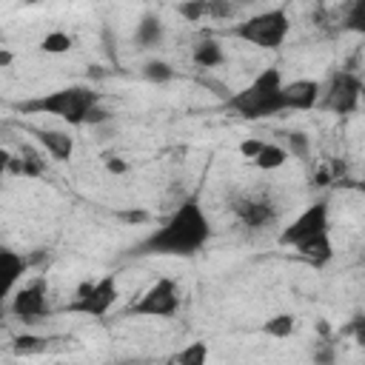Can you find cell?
I'll return each instance as SVG.
<instances>
[{
	"label": "cell",
	"mask_w": 365,
	"mask_h": 365,
	"mask_svg": "<svg viewBox=\"0 0 365 365\" xmlns=\"http://www.w3.org/2000/svg\"><path fill=\"white\" fill-rule=\"evenodd\" d=\"M288 29H291L288 14L282 9H271V11H259V14L237 23L231 29V34L251 46H259V48H279L288 37Z\"/></svg>",
	"instance_id": "obj_4"
},
{
	"label": "cell",
	"mask_w": 365,
	"mask_h": 365,
	"mask_svg": "<svg viewBox=\"0 0 365 365\" xmlns=\"http://www.w3.org/2000/svg\"><path fill=\"white\" fill-rule=\"evenodd\" d=\"M205 3H208V17H214V20H228L234 14L231 0H205Z\"/></svg>",
	"instance_id": "obj_27"
},
{
	"label": "cell",
	"mask_w": 365,
	"mask_h": 365,
	"mask_svg": "<svg viewBox=\"0 0 365 365\" xmlns=\"http://www.w3.org/2000/svg\"><path fill=\"white\" fill-rule=\"evenodd\" d=\"M23 274H26V259L11 248H0V285L14 288Z\"/></svg>",
	"instance_id": "obj_14"
},
{
	"label": "cell",
	"mask_w": 365,
	"mask_h": 365,
	"mask_svg": "<svg viewBox=\"0 0 365 365\" xmlns=\"http://www.w3.org/2000/svg\"><path fill=\"white\" fill-rule=\"evenodd\" d=\"M234 3H254V0H234Z\"/></svg>",
	"instance_id": "obj_35"
},
{
	"label": "cell",
	"mask_w": 365,
	"mask_h": 365,
	"mask_svg": "<svg viewBox=\"0 0 365 365\" xmlns=\"http://www.w3.org/2000/svg\"><path fill=\"white\" fill-rule=\"evenodd\" d=\"M111 120V114L100 106V103H94L91 108H88V114H86V123H91V125H100V123H108Z\"/></svg>",
	"instance_id": "obj_28"
},
{
	"label": "cell",
	"mask_w": 365,
	"mask_h": 365,
	"mask_svg": "<svg viewBox=\"0 0 365 365\" xmlns=\"http://www.w3.org/2000/svg\"><path fill=\"white\" fill-rule=\"evenodd\" d=\"M259 148H262V140H254V137H251V140H242V143H240V154H242L245 160H254Z\"/></svg>",
	"instance_id": "obj_29"
},
{
	"label": "cell",
	"mask_w": 365,
	"mask_h": 365,
	"mask_svg": "<svg viewBox=\"0 0 365 365\" xmlns=\"http://www.w3.org/2000/svg\"><path fill=\"white\" fill-rule=\"evenodd\" d=\"M359 94H362V80L351 68H342V71H334L325 88V97L317 103L334 114H351L359 106Z\"/></svg>",
	"instance_id": "obj_6"
},
{
	"label": "cell",
	"mask_w": 365,
	"mask_h": 365,
	"mask_svg": "<svg viewBox=\"0 0 365 365\" xmlns=\"http://www.w3.org/2000/svg\"><path fill=\"white\" fill-rule=\"evenodd\" d=\"M11 63H14V54L6 51V48H0V68H6V66H11Z\"/></svg>",
	"instance_id": "obj_32"
},
{
	"label": "cell",
	"mask_w": 365,
	"mask_h": 365,
	"mask_svg": "<svg viewBox=\"0 0 365 365\" xmlns=\"http://www.w3.org/2000/svg\"><path fill=\"white\" fill-rule=\"evenodd\" d=\"M225 60V51H222V46L217 43V40H202V43H197L194 46V63L200 66V68H214V66H220Z\"/></svg>",
	"instance_id": "obj_16"
},
{
	"label": "cell",
	"mask_w": 365,
	"mask_h": 365,
	"mask_svg": "<svg viewBox=\"0 0 365 365\" xmlns=\"http://www.w3.org/2000/svg\"><path fill=\"white\" fill-rule=\"evenodd\" d=\"M180 308V294H177V282L163 277L157 279L137 302H131L128 314H137V317H174Z\"/></svg>",
	"instance_id": "obj_7"
},
{
	"label": "cell",
	"mask_w": 365,
	"mask_h": 365,
	"mask_svg": "<svg viewBox=\"0 0 365 365\" xmlns=\"http://www.w3.org/2000/svg\"><path fill=\"white\" fill-rule=\"evenodd\" d=\"M211 237V222L197 197H188L177 211L151 234L145 237L134 254L145 257H194Z\"/></svg>",
	"instance_id": "obj_1"
},
{
	"label": "cell",
	"mask_w": 365,
	"mask_h": 365,
	"mask_svg": "<svg viewBox=\"0 0 365 365\" xmlns=\"http://www.w3.org/2000/svg\"><path fill=\"white\" fill-rule=\"evenodd\" d=\"M174 359L182 362V365H202V362L208 359V348H205V342H191V345H188L185 351H180Z\"/></svg>",
	"instance_id": "obj_22"
},
{
	"label": "cell",
	"mask_w": 365,
	"mask_h": 365,
	"mask_svg": "<svg viewBox=\"0 0 365 365\" xmlns=\"http://www.w3.org/2000/svg\"><path fill=\"white\" fill-rule=\"evenodd\" d=\"M288 145H291V154H297V160H305L308 151H311V143H308V137L302 131L288 134Z\"/></svg>",
	"instance_id": "obj_26"
},
{
	"label": "cell",
	"mask_w": 365,
	"mask_h": 365,
	"mask_svg": "<svg viewBox=\"0 0 365 365\" xmlns=\"http://www.w3.org/2000/svg\"><path fill=\"white\" fill-rule=\"evenodd\" d=\"M180 14L188 23H200L202 17H208V3L205 0H182L180 3Z\"/></svg>",
	"instance_id": "obj_23"
},
{
	"label": "cell",
	"mask_w": 365,
	"mask_h": 365,
	"mask_svg": "<svg viewBox=\"0 0 365 365\" xmlns=\"http://www.w3.org/2000/svg\"><path fill=\"white\" fill-rule=\"evenodd\" d=\"M120 220H128V222H143V220H148V214H145V211H123V214H120Z\"/></svg>",
	"instance_id": "obj_31"
},
{
	"label": "cell",
	"mask_w": 365,
	"mask_h": 365,
	"mask_svg": "<svg viewBox=\"0 0 365 365\" xmlns=\"http://www.w3.org/2000/svg\"><path fill=\"white\" fill-rule=\"evenodd\" d=\"M285 160H288V151L282 145H274V143H262V148L254 157L257 168H262V171H277L285 165Z\"/></svg>",
	"instance_id": "obj_17"
},
{
	"label": "cell",
	"mask_w": 365,
	"mask_h": 365,
	"mask_svg": "<svg viewBox=\"0 0 365 365\" xmlns=\"http://www.w3.org/2000/svg\"><path fill=\"white\" fill-rule=\"evenodd\" d=\"M26 3H40V0H26Z\"/></svg>",
	"instance_id": "obj_36"
},
{
	"label": "cell",
	"mask_w": 365,
	"mask_h": 365,
	"mask_svg": "<svg viewBox=\"0 0 365 365\" xmlns=\"http://www.w3.org/2000/svg\"><path fill=\"white\" fill-rule=\"evenodd\" d=\"M114 302H117V279L106 274L97 282H80L74 299L68 302V311L86 317H106Z\"/></svg>",
	"instance_id": "obj_5"
},
{
	"label": "cell",
	"mask_w": 365,
	"mask_h": 365,
	"mask_svg": "<svg viewBox=\"0 0 365 365\" xmlns=\"http://www.w3.org/2000/svg\"><path fill=\"white\" fill-rule=\"evenodd\" d=\"M143 77L151 80V83H168L174 77V68L165 63V60H148L143 66Z\"/></svg>",
	"instance_id": "obj_20"
},
{
	"label": "cell",
	"mask_w": 365,
	"mask_h": 365,
	"mask_svg": "<svg viewBox=\"0 0 365 365\" xmlns=\"http://www.w3.org/2000/svg\"><path fill=\"white\" fill-rule=\"evenodd\" d=\"M106 168H108L111 174H125V171H128V163H125L123 157H106Z\"/></svg>",
	"instance_id": "obj_30"
},
{
	"label": "cell",
	"mask_w": 365,
	"mask_h": 365,
	"mask_svg": "<svg viewBox=\"0 0 365 365\" xmlns=\"http://www.w3.org/2000/svg\"><path fill=\"white\" fill-rule=\"evenodd\" d=\"M9 160H11V154H9L6 148H0V174L9 171Z\"/></svg>",
	"instance_id": "obj_33"
},
{
	"label": "cell",
	"mask_w": 365,
	"mask_h": 365,
	"mask_svg": "<svg viewBox=\"0 0 365 365\" xmlns=\"http://www.w3.org/2000/svg\"><path fill=\"white\" fill-rule=\"evenodd\" d=\"M43 348H46V339H43V336H31V334L14 336V351H17V354H37V351H43Z\"/></svg>",
	"instance_id": "obj_25"
},
{
	"label": "cell",
	"mask_w": 365,
	"mask_h": 365,
	"mask_svg": "<svg viewBox=\"0 0 365 365\" xmlns=\"http://www.w3.org/2000/svg\"><path fill=\"white\" fill-rule=\"evenodd\" d=\"M11 294V288H6V285H0V308H3V302H6V297Z\"/></svg>",
	"instance_id": "obj_34"
},
{
	"label": "cell",
	"mask_w": 365,
	"mask_h": 365,
	"mask_svg": "<svg viewBox=\"0 0 365 365\" xmlns=\"http://www.w3.org/2000/svg\"><path fill=\"white\" fill-rule=\"evenodd\" d=\"M71 46H74V37L66 34V31H48V34L40 40V48H43L46 54H63V51H68Z\"/></svg>",
	"instance_id": "obj_19"
},
{
	"label": "cell",
	"mask_w": 365,
	"mask_h": 365,
	"mask_svg": "<svg viewBox=\"0 0 365 365\" xmlns=\"http://www.w3.org/2000/svg\"><path fill=\"white\" fill-rule=\"evenodd\" d=\"M225 103L242 120H262V117H271V114L285 111V106H282V77H279V68L259 71L251 86H245L237 94H228Z\"/></svg>",
	"instance_id": "obj_2"
},
{
	"label": "cell",
	"mask_w": 365,
	"mask_h": 365,
	"mask_svg": "<svg viewBox=\"0 0 365 365\" xmlns=\"http://www.w3.org/2000/svg\"><path fill=\"white\" fill-rule=\"evenodd\" d=\"M322 86L317 80H294L282 83V106L285 111H308L317 106Z\"/></svg>",
	"instance_id": "obj_10"
},
{
	"label": "cell",
	"mask_w": 365,
	"mask_h": 365,
	"mask_svg": "<svg viewBox=\"0 0 365 365\" xmlns=\"http://www.w3.org/2000/svg\"><path fill=\"white\" fill-rule=\"evenodd\" d=\"M100 103V94L88 86H68V88H57L51 94H43V97H34V100H26V103H17V111H26V114H54L71 125H80L86 123V114L88 108Z\"/></svg>",
	"instance_id": "obj_3"
},
{
	"label": "cell",
	"mask_w": 365,
	"mask_h": 365,
	"mask_svg": "<svg viewBox=\"0 0 365 365\" xmlns=\"http://www.w3.org/2000/svg\"><path fill=\"white\" fill-rule=\"evenodd\" d=\"M262 331L271 334V336H291L294 334V317L291 314H277L262 325Z\"/></svg>",
	"instance_id": "obj_21"
},
{
	"label": "cell",
	"mask_w": 365,
	"mask_h": 365,
	"mask_svg": "<svg viewBox=\"0 0 365 365\" xmlns=\"http://www.w3.org/2000/svg\"><path fill=\"white\" fill-rule=\"evenodd\" d=\"M325 231H328V202H314L279 234V242L282 245H297V242H302L308 237H317V234H325Z\"/></svg>",
	"instance_id": "obj_8"
},
{
	"label": "cell",
	"mask_w": 365,
	"mask_h": 365,
	"mask_svg": "<svg viewBox=\"0 0 365 365\" xmlns=\"http://www.w3.org/2000/svg\"><path fill=\"white\" fill-rule=\"evenodd\" d=\"M231 211H234V214L240 217V222L248 225V228H268V225L277 220L274 205L265 202V200H248V197H240V200L231 202Z\"/></svg>",
	"instance_id": "obj_11"
},
{
	"label": "cell",
	"mask_w": 365,
	"mask_h": 365,
	"mask_svg": "<svg viewBox=\"0 0 365 365\" xmlns=\"http://www.w3.org/2000/svg\"><path fill=\"white\" fill-rule=\"evenodd\" d=\"M163 34H165V29H163L160 17H154V14H145V17L137 23L134 40H137V46H140V48H151V46H157V43L163 40Z\"/></svg>",
	"instance_id": "obj_15"
},
{
	"label": "cell",
	"mask_w": 365,
	"mask_h": 365,
	"mask_svg": "<svg viewBox=\"0 0 365 365\" xmlns=\"http://www.w3.org/2000/svg\"><path fill=\"white\" fill-rule=\"evenodd\" d=\"M345 29L351 31H365V0H354L348 14H345Z\"/></svg>",
	"instance_id": "obj_24"
},
{
	"label": "cell",
	"mask_w": 365,
	"mask_h": 365,
	"mask_svg": "<svg viewBox=\"0 0 365 365\" xmlns=\"http://www.w3.org/2000/svg\"><path fill=\"white\" fill-rule=\"evenodd\" d=\"M48 311V302H46V282H31V285H23L20 291H14L11 297V314L20 317V319H37Z\"/></svg>",
	"instance_id": "obj_9"
},
{
	"label": "cell",
	"mask_w": 365,
	"mask_h": 365,
	"mask_svg": "<svg viewBox=\"0 0 365 365\" xmlns=\"http://www.w3.org/2000/svg\"><path fill=\"white\" fill-rule=\"evenodd\" d=\"M294 248H297L302 257H308L314 265H325V262L334 257V245H331V240H328V231H325V234H317V237H308V240L297 242Z\"/></svg>",
	"instance_id": "obj_13"
},
{
	"label": "cell",
	"mask_w": 365,
	"mask_h": 365,
	"mask_svg": "<svg viewBox=\"0 0 365 365\" xmlns=\"http://www.w3.org/2000/svg\"><path fill=\"white\" fill-rule=\"evenodd\" d=\"M37 140L60 163L71 160V154H74V137L68 131H63V128H43V131H37Z\"/></svg>",
	"instance_id": "obj_12"
},
{
	"label": "cell",
	"mask_w": 365,
	"mask_h": 365,
	"mask_svg": "<svg viewBox=\"0 0 365 365\" xmlns=\"http://www.w3.org/2000/svg\"><path fill=\"white\" fill-rule=\"evenodd\" d=\"M17 163H20V171H17V174H23V177H40V174L46 171L43 157H40L34 148H29V145H23V151H20Z\"/></svg>",
	"instance_id": "obj_18"
}]
</instances>
